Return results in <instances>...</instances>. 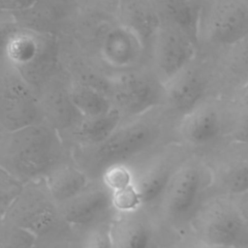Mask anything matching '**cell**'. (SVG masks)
Returning <instances> with one entry per match:
<instances>
[{"instance_id":"cell-15","label":"cell","mask_w":248,"mask_h":248,"mask_svg":"<svg viewBox=\"0 0 248 248\" xmlns=\"http://www.w3.org/2000/svg\"><path fill=\"white\" fill-rule=\"evenodd\" d=\"M112 248H151L153 229L151 224L139 217L117 221L109 231Z\"/></svg>"},{"instance_id":"cell-21","label":"cell","mask_w":248,"mask_h":248,"mask_svg":"<svg viewBox=\"0 0 248 248\" xmlns=\"http://www.w3.org/2000/svg\"><path fill=\"white\" fill-rule=\"evenodd\" d=\"M38 0H0V13L13 15L24 11Z\"/></svg>"},{"instance_id":"cell-7","label":"cell","mask_w":248,"mask_h":248,"mask_svg":"<svg viewBox=\"0 0 248 248\" xmlns=\"http://www.w3.org/2000/svg\"><path fill=\"white\" fill-rule=\"evenodd\" d=\"M155 137V131L149 124L132 119L124 121L108 140L91 147L94 148L95 159L108 167L140 154L150 147Z\"/></svg>"},{"instance_id":"cell-13","label":"cell","mask_w":248,"mask_h":248,"mask_svg":"<svg viewBox=\"0 0 248 248\" xmlns=\"http://www.w3.org/2000/svg\"><path fill=\"white\" fill-rule=\"evenodd\" d=\"M112 204L108 189H97L81 193L74 198L66 210V219L77 225L88 224L108 211Z\"/></svg>"},{"instance_id":"cell-17","label":"cell","mask_w":248,"mask_h":248,"mask_svg":"<svg viewBox=\"0 0 248 248\" xmlns=\"http://www.w3.org/2000/svg\"><path fill=\"white\" fill-rule=\"evenodd\" d=\"M87 179L83 172L74 168L56 171L50 178L49 189L59 200L74 199L83 193Z\"/></svg>"},{"instance_id":"cell-24","label":"cell","mask_w":248,"mask_h":248,"mask_svg":"<svg viewBox=\"0 0 248 248\" xmlns=\"http://www.w3.org/2000/svg\"><path fill=\"white\" fill-rule=\"evenodd\" d=\"M117 1H121V0H117Z\"/></svg>"},{"instance_id":"cell-1","label":"cell","mask_w":248,"mask_h":248,"mask_svg":"<svg viewBox=\"0 0 248 248\" xmlns=\"http://www.w3.org/2000/svg\"><path fill=\"white\" fill-rule=\"evenodd\" d=\"M0 59L37 94L48 80L60 74L57 36L22 27L13 18L0 28Z\"/></svg>"},{"instance_id":"cell-16","label":"cell","mask_w":248,"mask_h":248,"mask_svg":"<svg viewBox=\"0 0 248 248\" xmlns=\"http://www.w3.org/2000/svg\"><path fill=\"white\" fill-rule=\"evenodd\" d=\"M123 122L121 114L113 108L105 114L82 118L73 135L81 143L95 146L108 140Z\"/></svg>"},{"instance_id":"cell-12","label":"cell","mask_w":248,"mask_h":248,"mask_svg":"<svg viewBox=\"0 0 248 248\" xmlns=\"http://www.w3.org/2000/svg\"><path fill=\"white\" fill-rule=\"evenodd\" d=\"M206 164L211 174L208 197H232L248 191V160L236 159L219 164Z\"/></svg>"},{"instance_id":"cell-5","label":"cell","mask_w":248,"mask_h":248,"mask_svg":"<svg viewBox=\"0 0 248 248\" xmlns=\"http://www.w3.org/2000/svg\"><path fill=\"white\" fill-rule=\"evenodd\" d=\"M96 53L108 70L116 74L134 70L140 59L141 38L119 18L99 25L95 35Z\"/></svg>"},{"instance_id":"cell-2","label":"cell","mask_w":248,"mask_h":248,"mask_svg":"<svg viewBox=\"0 0 248 248\" xmlns=\"http://www.w3.org/2000/svg\"><path fill=\"white\" fill-rule=\"evenodd\" d=\"M211 174L206 162L188 159L171 176L159 202L162 219L170 230L182 235L194 214L208 197Z\"/></svg>"},{"instance_id":"cell-9","label":"cell","mask_w":248,"mask_h":248,"mask_svg":"<svg viewBox=\"0 0 248 248\" xmlns=\"http://www.w3.org/2000/svg\"><path fill=\"white\" fill-rule=\"evenodd\" d=\"M44 121L60 131H74L82 120L74 106L69 92V82H65L61 73L48 80L38 92Z\"/></svg>"},{"instance_id":"cell-11","label":"cell","mask_w":248,"mask_h":248,"mask_svg":"<svg viewBox=\"0 0 248 248\" xmlns=\"http://www.w3.org/2000/svg\"><path fill=\"white\" fill-rule=\"evenodd\" d=\"M182 162L159 159L134 177V187L141 206L159 203L171 176Z\"/></svg>"},{"instance_id":"cell-19","label":"cell","mask_w":248,"mask_h":248,"mask_svg":"<svg viewBox=\"0 0 248 248\" xmlns=\"http://www.w3.org/2000/svg\"><path fill=\"white\" fill-rule=\"evenodd\" d=\"M112 194V204L115 208L125 213L135 212L141 206L134 184L130 187Z\"/></svg>"},{"instance_id":"cell-20","label":"cell","mask_w":248,"mask_h":248,"mask_svg":"<svg viewBox=\"0 0 248 248\" xmlns=\"http://www.w3.org/2000/svg\"><path fill=\"white\" fill-rule=\"evenodd\" d=\"M85 248H112L109 232L104 230L92 232L87 238Z\"/></svg>"},{"instance_id":"cell-23","label":"cell","mask_w":248,"mask_h":248,"mask_svg":"<svg viewBox=\"0 0 248 248\" xmlns=\"http://www.w3.org/2000/svg\"><path fill=\"white\" fill-rule=\"evenodd\" d=\"M172 248H209V247L199 244L187 236L180 235L179 239H177V241L175 242Z\"/></svg>"},{"instance_id":"cell-8","label":"cell","mask_w":248,"mask_h":248,"mask_svg":"<svg viewBox=\"0 0 248 248\" xmlns=\"http://www.w3.org/2000/svg\"><path fill=\"white\" fill-rule=\"evenodd\" d=\"M108 95L124 121L133 119L152 105L155 90L151 82L135 70L112 75Z\"/></svg>"},{"instance_id":"cell-18","label":"cell","mask_w":248,"mask_h":248,"mask_svg":"<svg viewBox=\"0 0 248 248\" xmlns=\"http://www.w3.org/2000/svg\"><path fill=\"white\" fill-rule=\"evenodd\" d=\"M103 179L105 186L111 193L122 191L134 184L133 173L123 163L107 167Z\"/></svg>"},{"instance_id":"cell-4","label":"cell","mask_w":248,"mask_h":248,"mask_svg":"<svg viewBox=\"0 0 248 248\" xmlns=\"http://www.w3.org/2000/svg\"><path fill=\"white\" fill-rule=\"evenodd\" d=\"M0 69V129L4 133L44 121L37 92L12 68Z\"/></svg>"},{"instance_id":"cell-14","label":"cell","mask_w":248,"mask_h":248,"mask_svg":"<svg viewBox=\"0 0 248 248\" xmlns=\"http://www.w3.org/2000/svg\"><path fill=\"white\" fill-rule=\"evenodd\" d=\"M71 100L83 118L105 114L113 108L108 93L90 83L75 79L69 81Z\"/></svg>"},{"instance_id":"cell-10","label":"cell","mask_w":248,"mask_h":248,"mask_svg":"<svg viewBox=\"0 0 248 248\" xmlns=\"http://www.w3.org/2000/svg\"><path fill=\"white\" fill-rule=\"evenodd\" d=\"M77 0H38L30 8L9 15L25 28L57 36L58 31L77 12Z\"/></svg>"},{"instance_id":"cell-3","label":"cell","mask_w":248,"mask_h":248,"mask_svg":"<svg viewBox=\"0 0 248 248\" xmlns=\"http://www.w3.org/2000/svg\"><path fill=\"white\" fill-rule=\"evenodd\" d=\"M182 235L209 248H248V227L232 196L206 198Z\"/></svg>"},{"instance_id":"cell-22","label":"cell","mask_w":248,"mask_h":248,"mask_svg":"<svg viewBox=\"0 0 248 248\" xmlns=\"http://www.w3.org/2000/svg\"><path fill=\"white\" fill-rule=\"evenodd\" d=\"M232 199L248 227V191L236 196H232Z\"/></svg>"},{"instance_id":"cell-6","label":"cell","mask_w":248,"mask_h":248,"mask_svg":"<svg viewBox=\"0 0 248 248\" xmlns=\"http://www.w3.org/2000/svg\"><path fill=\"white\" fill-rule=\"evenodd\" d=\"M4 135L8 155L18 165L28 168L46 164L60 144L59 132L45 121Z\"/></svg>"}]
</instances>
